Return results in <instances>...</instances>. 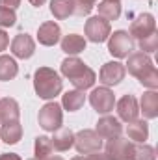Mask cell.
I'll use <instances>...</instances> for the list:
<instances>
[{
    "label": "cell",
    "instance_id": "1",
    "mask_svg": "<svg viewBox=\"0 0 158 160\" xmlns=\"http://www.w3.org/2000/svg\"><path fill=\"white\" fill-rule=\"evenodd\" d=\"M62 75L65 78H69V82L77 88V89H89L95 80H97V75L91 67H87L80 58L77 56H69L62 62Z\"/></svg>",
    "mask_w": 158,
    "mask_h": 160
},
{
    "label": "cell",
    "instance_id": "2",
    "mask_svg": "<svg viewBox=\"0 0 158 160\" xmlns=\"http://www.w3.org/2000/svg\"><path fill=\"white\" fill-rule=\"evenodd\" d=\"M63 88V80L60 78V75L50 69V67H37L34 73V89L37 93L39 99L50 101L54 97H58L62 93Z\"/></svg>",
    "mask_w": 158,
    "mask_h": 160
},
{
    "label": "cell",
    "instance_id": "3",
    "mask_svg": "<svg viewBox=\"0 0 158 160\" xmlns=\"http://www.w3.org/2000/svg\"><path fill=\"white\" fill-rule=\"evenodd\" d=\"M37 121H39L41 128H43V130H47V132H54V130L62 128V123H63L62 104H58L56 101L47 102V104L39 110Z\"/></svg>",
    "mask_w": 158,
    "mask_h": 160
},
{
    "label": "cell",
    "instance_id": "4",
    "mask_svg": "<svg viewBox=\"0 0 158 160\" xmlns=\"http://www.w3.org/2000/svg\"><path fill=\"white\" fill-rule=\"evenodd\" d=\"M108 52L112 54V56H116V58H126L128 54H132V50H134V39L130 38V34L128 32H125V30H117V32H114V34H110V38H108Z\"/></svg>",
    "mask_w": 158,
    "mask_h": 160
},
{
    "label": "cell",
    "instance_id": "5",
    "mask_svg": "<svg viewBox=\"0 0 158 160\" xmlns=\"http://www.w3.org/2000/svg\"><path fill=\"white\" fill-rule=\"evenodd\" d=\"M89 102L93 106V110L97 114H110L116 106V95L114 91L108 88V86H102V88H95L91 93H89Z\"/></svg>",
    "mask_w": 158,
    "mask_h": 160
},
{
    "label": "cell",
    "instance_id": "6",
    "mask_svg": "<svg viewBox=\"0 0 158 160\" xmlns=\"http://www.w3.org/2000/svg\"><path fill=\"white\" fill-rule=\"evenodd\" d=\"M86 38L91 41V43H104V41L110 38L112 34V26H110V21L102 19L101 15H95V17H89L86 21Z\"/></svg>",
    "mask_w": 158,
    "mask_h": 160
},
{
    "label": "cell",
    "instance_id": "7",
    "mask_svg": "<svg viewBox=\"0 0 158 160\" xmlns=\"http://www.w3.org/2000/svg\"><path fill=\"white\" fill-rule=\"evenodd\" d=\"M134 142H128V140H123L121 136L117 138H112L106 142V147H104V155L110 160H132L134 157Z\"/></svg>",
    "mask_w": 158,
    "mask_h": 160
},
{
    "label": "cell",
    "instance_id": "8",
    "mask_svg": "<svg viewBox=\"0 0 158 160\" xmlns=\"http://www.w3.org/2000/svg\"><path fill=\"white\" fill-rule=\"evenodd\" d=\"M80 155H89V153H97L101 151L102 147V138L95 132V130H89V128H84L75 134V143Z\"/></svg>",
    "mask_w": 158,
    "mask_h": 160
},
{
    "label": "cell",
    "instance_id": "9",
    "mask_svg": "<svg viewBox=\"0 0 158 160\" xmlns=\"http://www.w3.org/2000/svg\"><path fill=\"white\" fill-rule=\"evenodd\" d=\"M128 58V62H126V67L125 69H128V73L132 75V77H136L138 80H141L143 77H147L153 69H155V65H153V60L149 58V54H145V52H132V54H128L126 56Z\"/></svg>",
    "mask_w": 158,
    "mask_h": 160
},
{
    "label": "cell",
    "instance_id": "10",
    "mask_svg": "<svg viewBox=\"0 0 158 160\" xmlns=\"http://www.w3.org/2000/svg\"><path fill=\"white\" fill-rule=\"evenodd\" d=\"M153 32H156V21H155V15L153 13H141V15H138L132 21L130 30H128L130 38L136 39V41L151 36Z\"/></svg>",
    "mask_w": 158,
    "mask_h": 160
},
{
    "label": "cell",
    "instance_id": "11",
    "mask_svg": "<svg viewBox=\"0 0 158 160\" xmlns=\"http://www.w3.org/2000/svg\"><path fill=\"white\" fill-rule=\"evenodd\" d=\"M36 52V41L32 39V36L28 34H17L11 41V54L15 58L21 60H28L32 58Z\"/></svg>",
    "mask_w": 158,
    "mask_h": 160
},
{
    "label": "cell",
    "instance_id": "12",
    "mask_svg": "<svg viewBox=\"0 0 158 160\" xmlns=\"http://www.w3.org/2000/svg\"><path fill=\"white\" fill-rule=\"evenodd\" d=\"M126 75V69L123 63L119 62H108L102 65L101 73H99V80L104 84V86H117L121 80L125 78Z\"/></svg>",
    "mask_w": 158,
    "mask_h": 160
},
{
    "label": "cell",
    "instance_id": "13",
    "mask_svg": "<svg viewBox=\"0 0 158 160\" xmlns=\"http://www.w3.org/2000/svg\"><path fill=\"white\" fill-rule=\"evenodd\" d=\"M95 132L101 136V138H104V140H112V138H117L121 136V132H123V125H121V121L117 118H114V116H102L101 119L97 121V128H95Z\"/></svg>",
    "mask_w": 158,
    "mask_h": 160
},
{
    "label": "cell",
    "instance_id": "14",
    "mask_svg": "<svg viewBox=\"0 0 158 160\" xmlns=\"http://www.w3.org/2000/svg\"><path fill=\"white\" fill-rule=\"evenodd\" d=\"M138 114H140V106L134 95H123L117 101V116L121 121L130 123L138 119Z\"/></svg>",
    "mask_w": 158,
    "mask_h": 160
},
{
    "label": "cell",
    "instance_id": "15",
    "mask_svg": "<svg viewBox=\"0 0 158 160\" xmlns=\"http://www.w3.org/2000/svg\"><path fill=\"white\" fill-rule=\"evenodd\" d=\"M62 39V30L54 21H47L37 28V41L43 47H54Z\"/></svg>",
    "mask_w": 158,
    "mask_h": 160
},
{
    "label": "cell",
    "instance_id": "16",
    "mask_svg": "<svg viewBox=\"0 0 158 160\" xmlns=\"http://www.w3.org/2000/svg\"><path fill=\"white\" fill-rule=\"evenodd\" d=\"M19 118H21L19 102H17L15 99H11V97L0 99V125L19 121Z\"/></svg>",
    "mask_w": 158,
    "mask_h": 160
},
{
    "label": "cell",
    "instance_id": "17",
    "mask_svg": "<svg viewBox=\"0 0 158 160\" xmlns=\"http://www.w3.org/2000/svg\"><path fill=\"white\" fill-rule=\"evenodd\" d=\"M22 138V125L19 121L13 123H4L0 127V140L7 145H15L19 143V140Z\"/></svg>",
    "mask_w": 158,
    "mask_h": 160
},
{
    "label": "cell",
    "instance_id": "18",
    "mask_svg": "<svg viewBox=\"0 0 158 160\" xmlns=\"http://www.w3.org/2000/svg\"><path fill=\"white\" fill-rule=\"evenodd\" d=\"M140 112H143L145 119H155L158 118V93L155 89H149L141 95V108Z\"/></svg>",
    "mask_w": 158,
    "mask_h": 160
},
{
    "label": "cell",
    "instance_id": "19",
    "mask_svg": "<svg viewBox=\"0 0 158 160\" xmlns=\"http://www.w3.org/2000/svg\"><path fill=\"white\" fill-rule=\"evenodd\" d=\"M126 134L134 143H143L149 138V125L143 119H134L128 123L126 127Z\"/></svg>",
    "mask_w": 158,
    "mask_h": 160
},
{
    "label": "cell",
    "instance_id": "20",
    "mask_svg": "<svg viewBox=\"0 0 158 160\" xmlns=\"http://www.w3.org/2000/svg\"><path fill=\"white\" fill-rule=\"evenodd\" d=\"M62 50L69 56H77L86 50V39L78 34H69L62 39Z\"/></svg>",
    "mask_w": 158,
    "mask_h": 160
},
{
    "label": "cell",
    "instance_id": "21",
    "mask_svg": "<svg viewBox=\"0 0 158 160\" xmlns=\"http://www.w3.org/2000/svg\"><path fill=\"white\" fill-rule=\"evenodd\" d=\"M50 142H52V147L56 149V151H69L71 147H73V143H75V134L69 130V128H58L56 130V134H54V138H50Z\"/></svg>",
    "mask_w": 158,
    "mask_h": 160
},
{
    "label": "cell",
    "instance_id": "22",
    "mask_svg": "<svg viewBox=\"0 0 158 160\" xmlns=\"http://www.w3.org/2000/svg\"><path fill=\"white\" fill-rule=\"evenodd\" d=\"M84 102H86V95H84L82 89L67 91V93H63V97H62V106H63L67 112H77V110H80V108L84 106Z\"/></svg>",
    "mask_w": 158,
    "mask_h": 160
},
{
    "label": "cell",
    "instance_id": "23",
    "mask_svg": "<svg viewBox=\"0 0 158 160\" xmlns=\"http://www.w3.org/2000/svg\"><path fill=\"white\" fill-rule=\"evenodd\" d=\"M50 13H52L54 19H58V21L69 19V17L75 13L73 0H50Z\"/></svg>",
    "mask_w": 158,
    "mask_h": 160
},
{
    "label": "cell",
    "instance_id": "24",
    "mask_svg": "<svg viewBox=\"0 0 158 160\" xmlns=\"http://www.w3.org/2000/svg\"><path fill=\"white\" fill-rule=\"evenodd\" d=\"M17 73H19V65H17L15 58L2 54L0 56V82L13 80L17 77Z\"/></svg>",
    "mask_w": 158,
    "mask_h": 160
},
{
    "label": "cell",
    "instance_id": "25",
    "mask_svg": "<svg viewBox=\"0 0 158 160\" xmlns=\"http://www.w3.org/2000/svg\"><path fill=\"white\" fill-rule=\"evenodd\" d=\"M97 8H99V15L106 21H117L121 15V4L116 0H101Z\"/></svg>",
    "mask_w": 158,
    "mask_h": 160
},
{
    "label": "cell",
    "instance_id": "26",
    "mask_svg": "<svg viewBox=\"0 0 158 160\" xmlns=\"http://www.w3.org/2000/svg\"><path fill=\"white\" fill-rule=\"evenodd\" d=\"M52 151H54V147H52V142H50V138L48 136H37L36 138V143H34V155H36V158H48V157H52Z\"/></svg>",
    "mask_w": 158,
    "mask_h": 160
},
{
    "label": "cell",
    "instance_id": "27",
    "mask_svg": "<svg viewBox=\"0 0 158 160\" xmlns=\"http://www.w3.org/2000/svg\"><path fill=\"white\" fill-rule=\"evenodd\" d=\"M132 160H156V153L155 147L151 145H134V157Z\"/></svg>",
    "mask_w": 158,
    "mask_h": 160
},
{
    "label": "cell",
    "instance_id": "28",
    "mask_svg": "<svg viewBox=\"0 0 158 160\" xmlns=\"http://www.w3.org/2000/svg\"><path fill=\"white\" fill-rule=\"evenodd\" d=\"M138 45H140V50H141V52H145V54L155 52V50L158 48V32H153L151 36H147V38L140 39V41H138Z\"/></svg>",
    "mask_w": 158,
    "mask_h": 160
},
{
    "label": "cell",
    "instance_id": "29",
    "mask_svg": "<svg viewBox=\"0 0 158 160\" xmlns=\"http://www.w3.org/2000/svg\"><path fill=\"white\" fill-rule=\"evenodd\" d=\"M95 2L97 0H73V6H75V13L73 15H78V17L89 15L91 9L95 8Z\"/></svg>",
    "mask_w": 158,
    "mask_h": 160
},
{
    "label": "cell",
    "instance_id": "30",
    "mask_svg": "<svg viewBox=\"0 0 158 160\" xmlns=\"http://www.w3.org/2000/svg\"><path fill=\"white\" fill-rule=\"evenodd\" d=\"M17 22V15L13 9L0 8V28H11Z\"/></svg>",
    "mask_w": 158,
    "mask_h": 160
},
{
    "label": "cell",
    "instance_id": "31",
    "mask_svg": "<svg viewBox=\"0 0 158 160\" xmlns=\"http://www.w3.org/2000/svg\"><path fill=\"white\" fill-rule=\"evenodd\" d=\"M21 6V0H0V8H7V9H17Z\"/></svg>",
    "mask_w": 158,
    "mask_h": 160
},
{
    "label": "cell",
    "instance_id": "32",
    "mask_svg": "<svg viewBox=\"0 0 158 160\" xmlns=\"http://www.w3.org/2000/svg\"><path fill=\"white\" fill-rule=\"evenodd\" d=\"M7 45H9V38H7V34H6L4 30H0V52L6 50Z\"/></svg>",
    "mask_w": 158,
    "mask_h": 160
},
{
    "label": "cell",
    "instance_id": "33",
    "mask_svg": "<svg viewBox=\"0 0 158 160\" xmlns=\"http://www.w3.org/2000/svg\"><path fill=\"white\" fill-rule=\"evenodd\" d=\"M84 160H110L106 155H102L101 151H97V153H89L87 157H84Z\"/></svg>",
    "mask_w": 158,
    "mask_h": 160
},
{
    "label": "cell",
    "instance_id": "34",
    "mask_svg": "<svg viewBox=\"0 0 158 160\" xmlns=\"http://www.w3.org/2000/svg\"><path fill=\"white\" fill-rule=\"evenodd\" d=\"M0 160H22L17 153H4V155H0Z\"/></svg>",
    "mask_w": 158,
    "mask_h": 160
},
{
    "label": "cell",
    "instance_id": "35",
    "mask_svg": "<svg viewBox=\"0 0 158 160\" xmlns=\"http://www.w3.org/2000/svg\"><path fill=\"white\" fill-rule=\"evenodd\" d=\"M28 2H30L32 6H36V8H41V6L45 4V0H28Z\"/></svg>",
    "mask_w": 158,
    "mask_h": 160
},
{
    "label": "cell",
    "instance_id": "36",
    "mask_svg": "<svg viewBox=\"0 0 158 160\" xmlns=\"http://www.w3.org/2000/svg\"><path fill=\"white\" fill-rule=\"evenodd\" d=\"M30 160H39V158H30ZM43 160H63L62 157H48V158H43Z\"/></svg>",
    "mask_w": 158,
    "mask_h": 160
},
{
    "label": "cell",
    "instance_id": "37",
    "mask_svg": "<svg viewBox=\"0 0 158 160\" xmlns=\"http://www.w3.org/2000/svg\"><path fill=\"white\" fill-rule=\"evenodd\" d=\"M73 160H84V157H75Z\"/></svg>",
    "mask_w": 158,
    "mask_h": 160
},
{
    "label": "cell",
    "instance_id": "38",
    "mask_svg": "<svg viewBox=\"0 0 158 160\" xmlns=\"http://www.w3.org/2000/svg\"><path fill=\"white\" fill-rule=\"evenodd\" d=\"M116 2H119V0H116Z\"/></svg>",
    "mask_w": 158,
    "mask_h": 160
}]
</instances>
